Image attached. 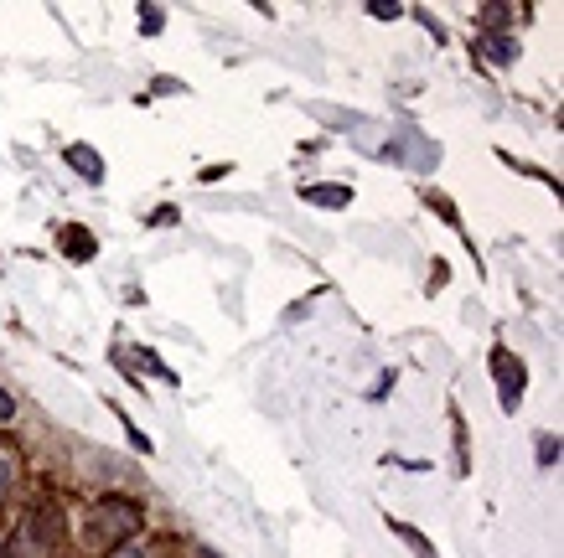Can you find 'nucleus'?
<instances>
[{"mask_svg":"<svg viewBox=\"0 0 564 558\" xmlns=\"http://www.w3.org/2000/svg\"><path fill=\"white\" fill-rule=\"evenodd\" d=\"M140 522H145L140 502H130V496H104L94 507V517H88V538L99 548H125L140 533Z\"/></svg>","mask_w":564,"mask_h":558,"instance_id":"f257e3e1","label":"nucleus"},{"mask_svg":"<svg viewBox=\"0 0 564 558\" xmlns=\"http://www.w3.org/2000/svg\"><path fill=\"white\" fill-rule=\"evenodd\" d=\"M492 372H497V383H502V409H518L523 403V362L508 357V352H492Z\"/></svg>","mask_w":564,"mask_h":558,"instance_id":"f03ea898","label":"nucleus"},{"mask_svg":"<svg viewBox=\"0 0 564 558\" xmlns=\"http://www.w3.org/2000/svg\"><path fill=\"white\" fill-rule=\"evenodd\" d=\"M63 161H68L78 176H88V181H104V155H99V150H88V145H68V150H63Z\"/></svg>","mask_w":564,"mask_h":558,"instance_id":"7ed1b4c3","label":"nucleus"},{"mask_svg":"<svg viewBox=\"0 0 564 558\" xmlns=\"http://www.w3.org/2000/svg\"><path fill=\"white\" fill-rule=\"evenodd\" d=\"M301 202H311V207H347L352 192L347 186H301Z\"/></svg>","mask_w":564,"mask_h":558,"instance_id":"20e7f679","label":"nucleus"},{"mask_svg":"<svg viewBox=\"0 0 564 558\" xmlns=\"http://www.w3.org/2000/svg\"><path fill=\"white\" fill-rule=\"evenodd\" d=\"M477 47H482V57H487V62H497V68L518 62V42H513V37H482Z\"/></svg>","mask_w":564,"mask_h":558,"instance_id":"39448f33","label":"nucleus"},{"mask_svg":"<svg viewBox=\"0 0 564 558\" xmlns=\"http://www.w3.org/2000/svg\"><path fill=\"white\" fill-rule=\"evenodd\" d=\"M394 533H399L414 553H420V558H435V548H430V538H425V533H414V527H404V522H394Z\"/></svg>","mask_w":564,"mask_h":558,"instance_id":"423d86ee","label":"nucleus"},{"mask_svg":"<svg viewBox=\"0 0 564 558\" xmlns=\"http://www.w3.org/2000/svg\"><path fill=\"white\" fill-rule=\"evenodd\" d=\"M11 481H16V465H11V455H0V502H6Z\"/></svg>","mask_w":564,"mask_h":558,"instance_id":"0eeeda50","label":"nucleus"},{"mask_svg":"<svg viewBox=\"0 0 564 558\" xmlns=\"http://www.w3.org/2000/svg\"><path fill=\"white\" fill-rule=\"evenodd\" d=\"M140 26L156 37V31H161V6H140Z\"/></svg>","mask_w":564,"mask_h":558,"instance_id":"6e6552de","label":"nucleus"},{"mask_svg":"<svg viewBox=\"0 0 564 558\" xmlns=\"http://www.w3.org/2000/svg\"><path fill=\"white\" fill-rule=\"evenodd\" d=\"M559 460V440H539V465H554Z\"/></svg>","mask_w":564,"mask_h":558,"instance_id":"1a4fd4ad","label":"nucleus"},{"mask_svg":"<svg viewBox=\"0 0 564 558\" xmlns=\"http://www.w3.org/2000/svg\"><path fill=\"white\" fill-rule=\"evenodd\" d=\"M482 21H487V26H508V6H487Z\"/></svg>","mask_w":564,"mask_h":558,"instance_id":"9d476101","label":"nucleus"},{"mask_svg":"<svg viewBox=\"0 0 564 558\" xmlns=\"http://www.w3.org/2000/svg\"><path fill=\"white\" fill-rule=\"evenodd\" d=\"M6 419H16V398L0 388V424H6Z\"/></svg>","mask_w":564,"mask_h":558,"instance_id":"9b49d317","label":"nucleus"},{"mask_svg":"<svg viewBox=\"0 0 564 558\" xmlns=\"http://www.w3.org/2000/svg\"><path fill=\"white\" fill-rule=\"evenodd\" d=\"M368 16H378V21H394V16H399V6H378V0H373V6H368Z\"/></svg>","mask_w":564,"mask_h":558,"instance_id":"f8f14e48","label":"nucleus"},{"mask_svg":"<svg viewBox=\"0 0 564 558\" xmlns=\"http://www.w3.org/2000/svg\"><path fill=\"white\" fill-rule=\"evenodd\" d=\"M114 558H145V553H140V548H130V543H125V548H120V553H114Z\"/></svg>","mask_w":564,"mask_h":558,"instance_id":"ddd939ff","label":"nucleus"}]
</instances>
